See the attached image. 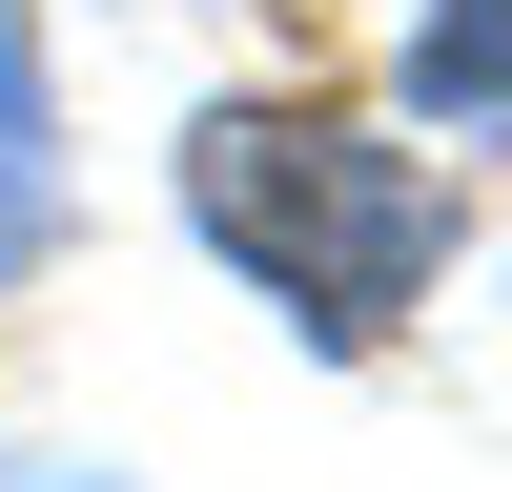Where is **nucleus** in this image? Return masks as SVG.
Instances as JSON below:
<instances>
[{"label":"nucleus","mask_w":512,"mask_h":492,"mask_svg":"<svg viewBox=\"0 0 512 492\" xmlns=\"http://www.w3.org/2000/svg\"><path fill=\"white\" fill-rule=\"evenodd\" d=\"M185 226L267 287L308 349H390L451 267V164L349 103H205L185 123Z\"/></svg>","instance_id":"f257e3e1"},{"label":"nucleus","mask_w":512,"mask_h":492,"mask_svg":"<svg viewBox=\"0 0 512 492\" xmlns=\"http://www.w3.org/2000/svg\"><path fill=\"white\" fill-rule=\"evenodd\" d=\"M410 123L512 144V0H410Z\"/></svg>","instance_id":"f03ea898"},{"label":"nucleus","mask_w":512,"mask_h":492,"mask_svg":"<svg viewBox=\"0 0 512 492\" xmlns=\"http://www.w3.org/2000/svg\"><path fill=\"white\" fill-rule=\"evenodd\" d=\"M62 226V103H41V41H21V0H0V267Z\"/></svg>","instance_id":"7ed1b4c3"}]
</instances>
